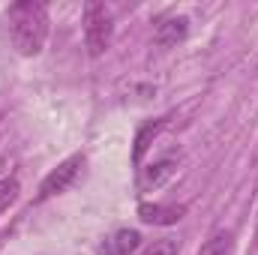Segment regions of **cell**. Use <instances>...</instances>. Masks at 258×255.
Returning a JSON list of instances; mask_svg holds the SVG:
<instances>
[{
	"label": "cell",
	"mask_w": 258,
	"mask_h": 255,
	"mask_svg": "<svg viewBox=\"0 0 258 255\" xmlns=\"http://www.w3.org/2000/svg\"><path fill=\"white\" fill-rule=\"evenodd\" d=\"M9 21V36L12 45L18 48V54L33 57L42 51L45 39H48V9L45 3H33V0H21L12 3L6 12Z\"/></svg>",
	"instance_id": "obj_1"
},
{
	"label": "cell",
	"mask_w": 258,
	"mask_h": 255,
	"mask_svg": "<svg viewBox=\"0 0 258 255\" xmlns=\"http://www.w3.org/2000/svg\"><path fill=\"white\" fill-rule=\"evenodd\" d=\"M114 36V15L105 3H87L84 6V45L90 57L105 54Z\"/></svg>",
	"instance_id": "obj_2"
},
{
	"label": "cell",
	"mask_w": 258,
	"mask_h": 255,
	"mask_svg": "<svg viewBox=\"0 0 258 255\" xmlns=\"http://www.w3.org/2000/svg\"><path fill=\"white\" fill-rule=\"evenodd\" d=\"M81 168H84V156H81V153H72L69 159H63V162L42 180V186H39V201L66 192L72 183H75V177L81 174Z\"/></svg>",
	"instance_id": "obj_3"
},
{
	"label": "cell",
	"mask_w": 258,
	"mask_h": 255,
	"mask_svg": "<svg viewBox=\"0 0 258 255\" xmlns=\"http://www.w3.org/2000/svg\"><path fill=\"white\" fill-rule=\"evenodd\" d=\"M174 171H177V159H174V156H165V159H159V162H150L147 168L138 171V189L141 192L159 189V186H165V183L174 177Z\"/></svg>",
	"instance_id": "obj_4"
},
{
	"label": "cell",
	"mask_w": 258,
	"mask_h": 255,
	"mask_svg": "<svg viewBox=\"0 0 258 255\" xmlns=\"http://www.w3.org/2000/svg\"><path fill=\"white\" fill-rule=\"evenodd\" d=\"M186 33H189V21H186L183 15H171V18H165V21L156 24L153 42H156L159 48H171V45H177L180 39H186Z\"/></svg>",
	"instance_id": "obj_5"
},
{
	"label": "cell",
	"mask_w": 258,
	"mask_h": 255,
	"mask_svg": "<svg viewBox=\"0 0 258 255\" xmlns=\"http://www.w3.org/2000/svg\"><path fill=\"white\" fill-rule=\"evenodd\" d=\"M183 213H186L183 204H141L138 207V216L150 225H174L183 219Z\"/></svg>",
	"instance_id": "obj_6"
},
{
	"label": "cell",
	"mask_w": 258,
	"mask_h": 255,
	"mask_svg": "<svg viewBox=\"0 0 258 255\" xmlns=\"http://www.w3.org/2000/svg\"><path fill=\"white\" fill-rule=\"evenodd\" d=\"M138 243H141V234L132 231V228H123V231H117L111 240H105L102 255H129L132 249H138Z\"/></svg>",
	"instance_id": "obj_7"
},
{
	"label": "cell",
	"mask_w": 258,
	"mask_h": 255,
	"mask_svg": "<svg viewBox=\"0 0 258 255\" xmlns=\"http://www.w3.org/2000/svg\"><path fill=\"white\" fill-rule=\"evenodd\" d=\"M198 255H234V234L231 231H216L201 249Z\"/></svg>",
	"instance_id": "obj_8"
},
{
	"label": "cell",
	"mask_w": 258,
	"mask_h": 255,
	"mask_svg": "<svg viewBox=\"0 0 258 255\" xmlns=\"http://www.w3.org/2000/svg\"><path fill=\"white\" fill-rule=\"evenodd\" d=\"M159 129H162V120H156V123H147V126L138 132V138H135V150H132V159H135V162H141L144 150L150 147V138H153Z\"/></svg>",
	"instance_id": "obj_9"
},
{
	"label": "cell",
	"mask_w": 258,
	"mask_h": 255,
	"mask_svg": "<svg viewBox=\"0 0 258 255\" xmlns=\"http://www.w3.org/2000/svg\"><path fill=\"white\" fill-rule=\"evenodd\" d=\"M141 255H180V243H177L174 237H162V240L150 243Z\"/></svg>",
	"instance_id": "obj_10"
},
{
	"label": "cell",
	"mask_w": 258,
	"mask_h": 255,
	"mask_svg": "<svg viewBox=\"0 0 258 255\" xmlns=\"http://www.w3.org/2000/svg\"><path fill=\"white\" fill-rule=\"evenodd\" d=\"M15 198H18V180H15V177L0 180V213H3L9 204H15Z\"/></svg>",
	"instance_id": "obj_11"
}]
</instances>
